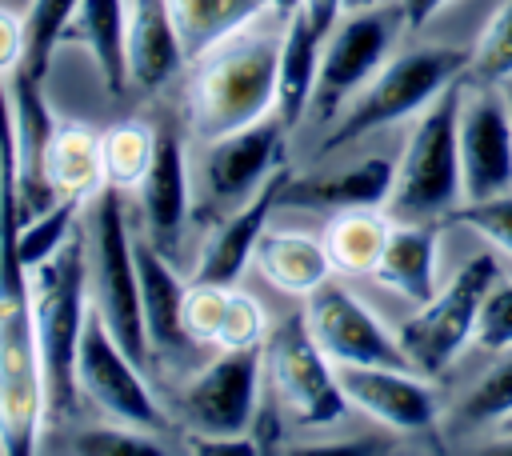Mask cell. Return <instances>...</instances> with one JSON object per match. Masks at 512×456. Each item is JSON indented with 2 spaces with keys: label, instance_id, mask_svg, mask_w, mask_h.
I'll return each mask as SVG.
<instances>
[{
  "label": "cell",
  "instance_id": "1",
  "mask_svg": "<svg viewBox=\"0 0 512 456\" xmlns=\"http://www.w3.org/2000/svg\"><path fill=\"white\" fill-rule=\"evenodd\" d=\"M4 80V76H0ZM20 228V156L12 132V96L0 84V452L28 456L48 420L44 360L32 304V272L16 248Z\"/></svg>",
  "mask_w": 512,
  "mask_h": 456
},
{
  "label": "cell",
  "instance_id": "19",
  "mask_svg": "<svg viewBox=\"0 0 512 456\" xmlns=\"http://www.w3.org/2000/svg\"><path fill=\"white\" fill-rule=\"evenodd\" d=\"M40 184L52 200H88L104 188L100 132L76 120H56L40 152Z\"/></svg>",
  "mask_w": 512,
  "mask_h": 456
},
{
  "label": "cell",
  "instance_id": "27",
  "mask_svg": "<svg viewBox=\"0 0 512 456\" xmlns=\"http://www.w3.org/2000/svg\"><path fill=\"white\" fill-rule=\"evenodd\" d=\"M388 232H392L388 212H380V208H344V212H332L324 220L320 240H324L328 260H332L336 272L372 276L380 256H384Z\"/></svg>",
  "mask_w": 512,
  "mask_h": 456
},
{
  "label": "cell",
  "instance_id": "10",
  "mask_svg": "<svg viewBox=\"0 0 512 456\" xmlns=\"http://www.w3.org/2000/svg\"><path fill=\"white\" fill-rule=\"evenodd\" d=\"M264 384V348L216 352L196 368L176 396V416L192 440L208 436H248L260 412Z\"/></svg>",
  "mask_w": 512,
  "mask_h": 456
},
{
  "label": "cell",
  "instance_id": "11",
  "mask_svg": "<svg viewBox=\"0 0 512 456\" xmlns=\"http://www.w3.org/2000/svg\"><path fill=\"white\" fill-rule=\"evenodd\" d=\"M288 132L292 128L272 112L224 136L200 140V164H196L200 196L212 208H240L244 200H252L264 188V180L284 164Z\"/></svg>",
  "mask_w": 512,
  "mask_h": 456
},
{
  "label": "cell",
  "instance_id": "3",
  "mask_svg": "<svg viewBox=\"0 0 512 456\" xmlns=\"http://www.w3.org/2000/svg\"><path fill=\"white\" fill-rule=\"evenodd\" d=\"M460 100L464 84H448L412 124L392 172L384 212L396 224H436L464 200L460 176Z\"/></svg>",
  "mask_w": 512,
  "mask_h": 456
},
{
  "label": "cell",
  "instance_id": "34",
  "mask_svg": "<svg viewBox=\"0 0 512 456\" xmlns=\"http://www.w3.org/2000/svg\"><path fill=\"white\" fill-rule=\"evenodd\" d=\"M68 452H80V456H164L168 444L156 432L104 420V424H92V428L76 432Z\"/></svg>",
  "mask_w": 512,
  "mask_h": 456
},
{
  "label": "cell",
  "instance_id": "24",
  "mask_svg": "<svg viewBox=\"0 0 512 456\" xmlns=\"http://www.w3.org/2000/svg\"><path fill=\"white\" fill-rule=\"evenodd\" d=\"M68 40H80L104 76V88L112 96H124L132 88L128 76V0H80L72 12V24L64 32Z\"/></svg>",
  "mask_w": 512,
  "mask_h": 456
},
{
  "label": "cell",
  "instance_id": "20",
  "mask_svg": "<svg viewBox=\"0 0 512 456\" xmlns=\"http://www.w3.org/2000/svg\"><path fill=\"white\" fill-rule=\"evenodd\" d=\"M184 44L168 0H128V76L132 88L156 92L184 68Z\"/></svg>",
  "mask_w": 512,
  "mask_h": 456
},
{
  "label": "cell",
  "instance_id": "5",
  "mask_svg": "<svg viewBox=\"0 0 512 456\" xmlns=\"http://www.w3.org/2000/svg\"><path fill=\"white\" fill-rule=\"evenodd\" d=\"M32 304H36L48 416H64L80 400L76 396V352H80V336L92 312L84 228H76L64 240V248L32 272Z\"/></svg>",
  "mask_w": 512,
  "mask_h": 456
},
{
  "label": "cell",
  "instance_id": "32",
  "mask_svg": "<svg viewBox=\"0 0 512 456\" xmlns=\"http://www.w3.org/2000/svg\"><path fill=\"white\" fill-rule=\"evenodd\" d=\"M468 76L476 84H504L512 80V0H500L484 32L468 52Z\"/></svg>",
  "mask_w": 512,
  "mask_h": 456
},
{
  "label": "cell",
  "instance_id": "39",
  "mask_svg": "<svg viewBox=\"0 0 512 456\" xmlns=\"http://www.w3.org/2000/svg\"><path fill=\"white\" fill-rule=\"evenodd\" d=\"M444 4H452V0H396V12H400V20H404L408 32H420Z\"/></svg>",
  "mask_w": 512,
  "mask_h": 456
},
{
  "label": "cell",
  "instance_id": "33",
  "mask_svg": "<svg viewBox=\"0 0 512 456\" xmlns=\"http://www.w3.org/2000/svg\"><path fill=\"white\" fill-rule=\"evenodd\" d=\"M268 312L264 304L244 292V288H228V300H224V316H220V328H216V340L212 348L216 352H240V348H264L268 340Z\"/></svg>",
  "mask_w": 512,
  "mask_h": 456
},
{
  "label": "cell",
  "instance_id": "8",
  "mask_svg": "<svg viewBox=\"0 0 512 456\" xmlns=\"http://www.w3.org/2000/svg\"><path fill=\"white\" fill-rule=\"evenodd\" d=\"M264 380H268L272 404L304 428L336 424L352 408L344 388H340L336 364L320 352V344L308 332L304 308L284 316L268 332V340H264Z\"/></svg>",
  "mask_w": 512,
  "mask_h": 456
},
{
  "label": "cell",
  "instance_id": "45",
  "mask_svg": "<svg viewBox=\"0 0 512 456\" xmlns=\"http://www.w3.org/2000/svg\"><path fill=\"white\" fill-rule=\"evenodd\" d=\"M508 108H512V104H508Z\"/></svg>",
  "mask_w": 512,
  "mask_h": 456
},
{
  "label": "cell",
  "instance_id": "15",
  "mask_svg": "<svg viewBox=\"0 0 512 456\" xmlns=\"http://www.w3.org/2000/svg\"><path fill=\"white\" fill-rule=\"evenodd\" d=\"M336 376H340L348 404L388 432L416 436L436 424V396L416 368L336 364Z\"/></svg>",
  "mask_w": 512,
  "mask_h": 456
},
{
  "label": "cell",
  "instance_id": "12",
  "mask_svg": "<svg viewBox=\"0 0 512 456\" xmlns=\"http://www.w3.org/2000/svg\"><path fill=\"white\" fill-rule=\"evenodd\" d=\"M392 40H396V16L392 12H380V8L344 12L324 36L312 112L320 120H336L340 108L384 68Z\"/></svg>",
  "mask_w": 512,
  "mask_h": 456
},
{
  "label": "cell",
  "instance_id": "40",
  "mask_svg": "<svg viewBox=\"0 0 512 456\" xmlns=\"http://www.w3.org/2000/svg\"><path fill=\"white\" fill-rule=\"evenodd\" d=\"M300 8L308 12V20H312L320 32H328V28L344 16V0H300Z\"/></svg>",
  "mask_w": 512,
  "mask_h": 456
},
{
  "label": "cell",
  "instance_id": "2",
  "mask_svg": "<svg viewBox=\"0 0 512 456\" xmlns=\"http://www.w3.org/2000/svg\"><path fill=\"white\" fill-rule=\"evenodd\" d=\"M280 28L248 24L188 60L184 80V124L196 140L224 136L252 120L276 112V64H280Z\"/></svg>",
  "mask_w": 512,
  "mask_h": 456
},
{
  "label": "cell",
  "instance_id": "36",
  "mask_svg": "<svg viewBox=\"0 0 512 456\" xmlns=\"http://www.w3.org/2000/svg\"><path fill=\"white\" fill-rule=\"evenodd\" d=\"M448 220L468 224L488 244H496L500 252L512 256V192H500V196H488V200H460L448 212Z\"/></svg>",
  "mask_w": 512,
  "mask_h": 456
},
{
  "label": "cell",
  "instance_id": "31",
  "mask_svg": "<svg viewBox=\"0 0 512 456\" xmlns=\"http://www.w3.org/2000/svg\"><path fill=\"white\" fill-rule=\"evenodd\" d=\"M512 412V348L500 364H492L460 400L456 424L464 428H496Z\"/></svg>",
  "mask_w": 512,
  "mask_h": 456
},
{
  "label": "cell",
  "instance_id": "4",
  "mask_svg": "<svg viewBox=\"0 0 512 456\" xmlns=\"http://www.w3.org/2000/svg\"><path fill=\"white\" fill-rule=\"evenodd\" d=\"M128 192L104 184L84 200L80 228L88 244V296L96 316L112 328L124 352L148 364V332L140 312V276H136V236L128 228Z\"/></svg>",
  "mask_w": 512,
  "mask_h": 456
},
{
  "label": "cell",
  "instance_id": "35",
  "mask_svg": "<svg viewBox=\"0 0 512 456\" xmlns=\"http://www.w3.org/2000/svg\"><path fill=\"white\" fill-rule=\"evenodd\" d=\"M232 284H208V280H192L180 304V328L188 336V344H208L216 340L220 316H224V300H228Z\"/></svg>",
  "mask_w": 512,
  "mask_h": 456
},
{
  "label": "cell",
  "instance_id": "44",
  "mask_svg": "<svg viewBox=\"0 0 512 456\" xmlns=\"http://www.w3.org/2000/svg\"><path fill=\"white\" fill-rule=\"evenodd\" d=\"M0 256H4V248H0Z\"/></svg>",
  "mask_w": 512,
  "mask_h": 456
},
{
  "label": "cell",
  "instance_id": "18",
  "mask_svg": "<svg viewBox=\"0 0 512 456\" xmlns=\"http://www.w3.org/2000/svg\"><path fill=\"white\" fill-rule=\"evenodd\" d=\"M392 172L396 160L388 156H368L356 160L332 176H292L284 184L280 204L284 208H304V212H344V208H384L392 192Z\"/></svg>",
  "mask_w": 512,
  "mask_h": 456
},
{
  "label": "cell",
  "instance_id": "29",
  "mask_svg": "<svg viewBox=\"0 0 512 456\" xmlns=\"http://www.w3.org/2000/svg\"><path fill=\"white\" fill-rule=\"evenodd\" d=\"M80 212H84V200H52L40 216H32V220L20 216L16 248H20V260L28 272H36L44 260H52L64 248V240L80 228Z\"/></svg>",
  "mask_w": 512,
  "mask_h": 456
},
{
  "label": "cell",
  "instance_id": "22",
  "mask_svg": "<svg viewBox=\"0 0 512 456\" xmlns=\"http://www.w3.org/2000/svg\"><path fill=\"white\" fill-rule=\"evenodd\" d=\"M252 264L284 296H312L336 272L324 240L292 228H264V236L256 240Z\"/></svg>",
  "mask_w": 512,
  "mask_h": 456
},
{
  "label": "cell",
  "instance_id": "30",
  "mask_svg": "<svg viewBox=\"0 0 512 456\" xmlns=\"http://www.w3.org/2000/svg\"><path fill=\"white\" fill-rule=\"evenodd\" d=\"M76 4L80 0H28V8H24V60H20V68L28 76L44 80L52 52L72 24Z\"/></svg>",
  "mask_w": 512,
  "mask_h": 456
},
{
  "label": "cell",
  "instance_id": "25",
  "mask_svg": "<svg viewBox=\"0 0 512 456\" xmlns=\"http://www.w3.org/2000/svg\"><path fill=\"white\" fill-rule=\"evenodd\" d=\"M384 288L396 296L424 304L432 296V276H436V224H396L388 232L384 256L372 272Z\"/></svg>",
  "mask_w": 512,
  "mask_h": 456
},
{
  "label": "cell",
  "instance_id": "42",
  "mask_svg": "<svg viewBox=\"0 0 512 456\" xmlns=\"http://www.w3.org/2000/svg\"><path fill=\"white\" fill-rule=\"evenodd\" d=\"M492 432H496L500 440H508V436H512V412H508V416H504V420H500V424H496Z\"/></svg>",
  "mask_w": 512,
  "mask_h": 456
},
{
  "label": "cell",
  "instance_id": "14",
  "mask_svg": "<svg viewBox=\"0 0 512 456\" xmlns=\"http://www.w3.org/2000/svg\"><path fill=\"white\" fill-rule=\"evenodd\" d=\"M464 200L512 192V108L496 84H472L460 100Z\"/></svg>",
  "mask_w": 512,
  "mask_h": 456
},
{
  "label": "cell",
  "instance_id": "6",
  "mask_svg": "<svg viewBox=\"0 0 512 456\" xmlns=\"http://www.w3.org/2000/svg\"><path fill=\"white\" fill-rule=\"evenodd\" d=\"M464 72H468V52L448 48V44H420V48H408L384 60V68L340 108L336 124L320 140V152L348 148L388 124L420 116Z\"/></svg>",
  "mask_w": 512,
  "mask_h": 456
},
{
  "label": "cell",
  "instance_id": "37",
  "mask_svg": "<svg viewBox=\"0 0 512 456\" xmlns=\"http://www.w3.org/2000/svg\"><path fill=\"white\" fill-rule=\"evenodd\" d=\"M476 344L488 352H508L512 348V280L508 284H492V292L484 296L480 320H476Z\"/></svg>",
  "mask_w": 512,
  "mask_h": 456
},
{
  "label": "cell",
  "instance_id": "28",
  "mask_svg": "<svg viewBox=\"0 0 512 456\" xmlns=\"http://www.w3.org/2000/svg\"><path fill=\"white\" fill-rule=\"evenodd\" d=\"M156 136H160V128H152L144 120H120V124L104 128L100 132L104 184H112L120 192H136V184L144 180V172L156 156Z\"/></svg>",
  "mask_w": 512,
  "mask_h": 456
},
{
  "label": "cell",
  "instance_id": "17",
  "mask_svg": "<svg viewBox=\"0 0 512 456\" xmlns=\"http://www.w3.org/2000/svg\"><path fill=\"white\" fill-rule=\"evenodd\" d=\"M132 196L140 204L148 240H156L160 248L168 240H176V232L188 220V204H192V172H188L184 140L172 128H160L156 156H152V164H148V172Z\"/></svg>",
  "mask_w": 512,
  "mask_h": 456
},
{
  "label": "cell",
  "instance_id": "21",
  "mask_svg": "<svg viewBox=\"0 0 512 456\" xmlns=\"http://www.w3.org/2000/svg\"><path fill=\"white\" fill-rule=\"evenodd\" d=\"M136 276H140V312H144V332L152 352H176L188 344L180 328V304L188 284L164 256V248L148 236H136Z\"/></svg>",
  "mask_w": 512,
  "mask_h": 456
},
{
  "label": "cell",
  "instance_id": "13",
  "mask_svg": "<svg viewBox=\"0 0 512 456\" xmlns=\"http://www.w3.org/2000/svg\"><path fill=\"white\" fill-rule=\"evenodd\" d=\"M304 320L312 340L332 364H384V368H412L400 336L388 332L364 300H356L344 284L324 280L312 296H304Z\"/></svg>",
  "mask_w": 512,
  "mask_h": 456
},
{
  "label": "cell",
  "instance_id": "16",
  "mask_svg": "<svg viewBox=\"0 0 512 456\" xmlns=\"http://www.w3.org/2000/svg\"><path fill=\"white\" fill-rule=\"evenodd\" d=\"M288 180H292V168L280 164V168L264 180V188H260L252 200H244L240 208H232V212L212 228V236H208L204 248H200V260H196L192 280H208V284H236V280H240V272L252 264L256 240L264 236L272 212L280 208V196H284V184H288Z\"/></svg>",
  "mask_w": 512,
  "mask_h": 456
},
{
  "label": "cell",
  "instance_id": "26",
  "mask_svg": "<svg viewBox=\"0 0 512 456\" xmlns=\"http://www.w3.org/2000/svg\"><path fill=\"white\" fill-rule=\"evenodd\" d=\"M180 44H184V60L204 56L208 48H216L220 40H228L232 32L264 20L268 12L276 16L272 0H168Z\"/></svg>",
  "mask_w": 512,
  "mask_h": 456
},
{
  "label": "cell",
  "instance_id": "9",
  "mask_svg": "<svg viewBox=\"0 0 512 456\" xmlns=\"http://www.w3.org/2000/svg\"><path fill=\"white\" fill-rule=\"evenodd\" d=\"M76 396L104 420L132 424L156 436L172 432V412L160 408V400L152 396L144 380V364L124 352V344L96 316V308L88 312L80 352H76Z\"/></svg>",
  "mask_w": 512,
  "mask_h": 456
},
{
  "label": "cell",
  "instance_id": "38",
  "mask_svg": "<svg viewBox=\"0 0 512 456\" xmlns=\"http://www.w3.org/2000/svg\"><path fill=\"white\" fill-rule=\"evenodd\" d=\"M24 60V16L0 4V76H12Z\"/></svg>",
  "mask_w": 512,
  "mask_h": 456
},
{
  "label": "cell",
  "instance_id": "43",
  "mask_svg": "<svg viewBox=\"0 0 512 456\" xmlns=\"http://www.w3.org/2000/svg\"><path fill=\"white\" fill-rule=\"evenodd\" d=\"M360 8H376V0H344V12H360Z\"/></svg>",
  "mask_w": 512,
  "mask_h": 456
},
{
  "label": "cell",
  "instance_id": "23",
  "mask_svg": "<svg viewBox=\"0 0 512 456\" xmlns=\"http://www.w3.org/2000/svg\"><path fill=\"white\" fill-rule=\"evenodd\" d=\"M324 36L304 8L284 16V32H280V64H276V116L296 128L300 116L312 108V92H316V76H320V52H324Z\"/></svg>",
  "mask_w": 512,
  "mask_h": 456
},
{
  "label": "cell",
  "instance_id": "41",
  "mask_svg": "<svg viewBox=\"0 0 512 456\" xmlns=\"http://www.w3.org/2000/svg\"><path fill=\"white\" fill-rule=\"evenodd\" d=\"M272 8H276V16H288L300 8V0H272Z\"/></svg>",
  "mask_w": 512,
  "mask_h": 456
},
{
  "label": "cell",
  "instance_id": "7",
  "mask_svg": "<svg viewBox=\"0 0 512 456\" xmlns=\"http://www.w3.org/2000/svg\"><path fill=\"white\" fill-rule=\"evenodd\" d=\"M496 276V256L476 252L472 260H464V268H456V276L440 292L416 304V312L400 324V348L420 376H440L464 352V344L476 340V320Z\"/></svg>",
  "mask_w": 512,
  "mask_h": 456
}]
</instances>
